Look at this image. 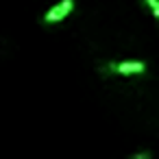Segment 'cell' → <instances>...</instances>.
Instances as JSON below:
<instances>
[{
  "mask_svg": "<svg viewBox=\"0 0 159 159\" xmlns=\"http://www.w3.org/2000/svg\"><path fill=\"white\" fill-rule=\"evenodd\" d=\"M144 2L148 5V9H150L152 18H159V0H144Z\"/></svg>",
  "mask_w": 159,
  "mask_h": 159,
  "instance_id": "3",
  "label": "cell"
},
{
  "mask_svg": "<svg viewBox=\"0 0 159 159\" xmlns=\"http://www.w3.org/2000/svg\"><path fill=\"white\" fill-rule=\"evenodd\" d=\"M107 74H120V76H135V74H144L146 72V63L144 61H109L105 66Z\"/></svg>",
  "mask_w": 159,
  "mask_h": 159,
  "instance_id": "1",
  "label": "cell"
},
{
  "mask_svg": "<svg viewBox=\"0 0 159 159\" xmlns=\"http://www.w3.org/2000/svg\"><path fill=\"white\" fill-rule=\"evenodd\" d=\"M150 157H152L150 150H137V152L131 155V159H150Z\"/></svg>",
  "mask_w": 159,
  "mask_h": 159,
  "instance_id": "4",
  "label": "cell"
},
{
  "mask_svg": "<svg viewBox=\"0 0 159 159\" xmlns=\"http://www.w3.org/2000/svg\"><path fill=\"white\" fill-rule=\"evenodd\" d=\"M72 11H74V0H59V2H55V5L44 13L42 22H44V24H59V22H63Z\"/></svg>",
  "mask_w": 159,
  "mask_h": 159,
  "instance_id": "2",
  "label": "cell"
}]
</instances>
